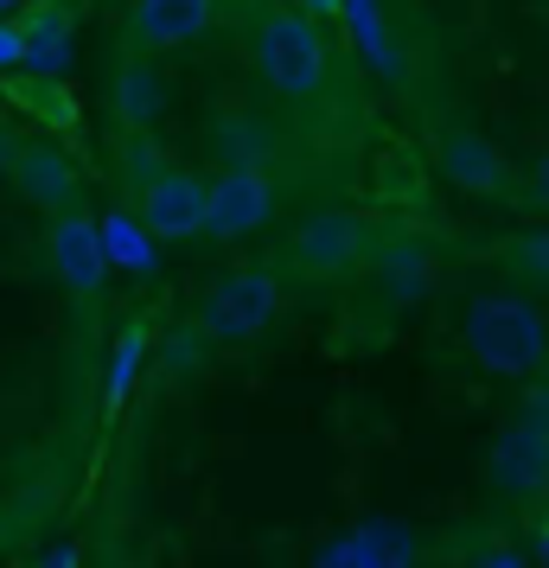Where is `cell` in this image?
<instances>
[{
	"label": "cell",
	"mask_w": 549,
	"mask_h": 568,
	"mask_svg": "<svg viewBox=\"0 0 549 568\" xmlns=\"http://www.w3.org/2000/svg\"><path fill=\"white\" fill-rule=\"evenodd\" d=\"M250 71L256 83L294 115H319L339 97V52L319 20H307L301 7H262L256 32H250Z\"/></svg>",
	"instance_id": "cell-1"
},
{
	"label": "cell",
	"mask_w": 549,
	"mask_h": 568,
	"mask_svg": "<svg viewBox=\"0 0 549 568\" xmlns=\"http://www.w3.org/2000/svg\"><path fill=\"white\" fill-rule=\"evenodd\" d=\"M115 192L148 224L154 243L205 236V180H199V166L166 154L160 134H115Z\"/></svg>",
	"instance_id": "cell-2"
},
{
	"label": "cell",
	"mask_w": 549,
	"mask_h": 568,
	"mask_svg": "<svg viewBox=\"0 0 549 568\" xmlns=\"http://www.w3.org/2000/svg\"><path fill=\"white\" fill-rule=\"evenodd\" d=\"M460 352L492 377L543 384L549 377V313L518 287H479L460 307Z\"/></svg>",
	"instance_id": "cell-3"
},
{
	"label": "cell",
	"mask_w": 549,
	"mask_h": 568,
	"mask_svg": "<svg viewBox=\"0 0 549 568\" xmlns=\"http://www.w3.org/2000/svg\"><path fill=\"white\" fill-rule=\"evenodd\" d=\"M370 250H377V231L352 205H319L301 211L282 243L268 250L275 275L288 287H333V282H358L370 268Z\"/></svg>",
	"instance_id": "cell-4"
},
{
	"label": "cell",
	"mask_w": 549,
	"mask_h": 568,
	"mask_svg": "<svg viewBox=\"0 0 549 568\" xmlns=\"http://www.w3.org/2000/svg\"><path fill=\"white\" fill-rule=\"evenodd\" d=\"M288 307V282L275 275V262H231L217 282L205 287V301L192 313V326L211 352H250L256 338H268V326Z\"/></svg>",
	"instance_id": "cell-5"
},
{
	"label": "cell",
	"mask_w": 549,
	"mask_h": 568,
	"mask_svg": "<svg viewBox=\"0 0 549 568\" xmlns=\"http://www.w3.org/2000/svg\"><path fill=\"white\" fill-rule=\"evenodd\" d=\"M486 491L505 505H530L537 491H549V377L523 384L518 409L505 415L486 454Z\"/></svg>",
	"instance_id": "cell-6"
},
{
	"label": "cell",
	"mask_w": 549,
	"mask_h": 568,
	"mask_svg": "<svg viewBox=\"0 0 549 568\" xmlns=\"http://www.w3.org/2000/svg\"><path fill=\"white\" fill-rule=\"evenodd\" d=\"M282 217V180L275 166H217L205 180V236L199 243H250Z\"/></svg>",
	"instance_id": "cell-7"
},
{
	"label": "cell",
	"mask_w": 549,
	"mask_h": 568,
	"mask_svg": "<svg viewBox=\"0 0 549 568\" xmlns=\"http://www.w3.org/2000/svg\"><path fill=\"white\" fill-rule=\"evenodd\" d=\"M45 268H52V282L78 307H103L115 268H109L103 224H96L90 205H71V211H58V217H45Z\"/></svg>",
	"instance_id": "cell-8"
},
{
	"label": "cell",
	"mask_w": 549,
	"mask_h": 568,
	"mask_svg": "<svg viewBox=\"0 0 549 568\" xmlns=\"http://www.w3.org/2000/svg\"><path fill=\"white\" fill-rule=\"evenodd\" d=\"M435 173L454 192L486 199V205H518L523 199V173L505 160V148L486 141L479 129H467V122H441L435 129Z\"/></svg>",
	"instance_id": "cell-9"
},
{
	"label": "cell",
	"mask_w": 549,
	"mask_h": 568,
	"mask_svg": "<svg viewBox=\"0 0 549 568\" xmlns=\"http://www.w3.org/2000/svg\"><path fill=\"white\" fill-rule=\"evenodd\" d=\"M224 27V0H129L122 7V52L173 58L205 45Z\"/></svg>",
	"instance_id": "cell-10"
},
{
	"label": "cell",
	"mask_w": 549,
	"mask_h": 568,
	"mask_svg": "<svg viewBox=\"0 0 549 568\" xmlns=\"http://www.w3.org/2000/svg\"><path fill=\"white\" fill-rule=\"evenodd\" d=\"M166 103H173V83L160 71V58H134V52L115 58V71H109V122H115V134H160Z\"/></svg>",
	"instance_id": "cell-11"
},
{
	"label": "cell",
	"mask_w": 549,
	"mask_h": 568,
	"mask_svg": "<svg viewBox=\"0 0 549 568\" xmlns=\"http://www.w3.org/2000/svg\"><path fill=\"white\" fill-rule=\"evenodd\" d=\"M0 173L13 180V192H20V199H32V205L45 211V217H58V211L83 205L78 166L58 154V148H45V141H20V148H0Z\"/></svg>",
	"instance_id": "cell-12"
},
{
	"label": "cell",
	"mask_w": 549,
	"mask_h": 568,
	"mask_svg": "<svg viewBox=\"0 0 549 568\" xmlns=\"http://www.w3.org/2000/svg\"><path fill=\"white\" fill-rule=\"evenodd\" d=\"M421 562V530L403 517H370L358 530L333 537L314 556V568H416Z\"/></svg>",
	"instance_id": "cell-13"
},
{
	"label": "cell",
	"mask_w": 549,
	"mask_h": 568,
	"mask_svg": "<svg viewBox=\"0 0 549 568\" xmlns=\"http://www.w3.org/2000/svg\"><path fill=\"white\" fill-rule=\"evenodd\" d=\"M435 275H441V262H435V250L421 236H377L370 268H365V282L384 294V307H416V301H428L435 294Z\"/></svg>",
	"instance_id": "cell-14"
},
{
	"label": "cell",
	"mask_w": 549,
	"mask_h": 568,
	"mask_svg": "<svg viewBox=\"0 0 549 568\" xmlns=\"http://www.w3.org/2000/svg\"><path fill=\"white\" fill-rule=\"evenodd\" d=\"M20 32H27L32 78H64L71 71V39H78V0H32Z\"/></svg>",
	"instance_id": "cell-15"
},
{
	"label": "cell",
	"mask_w": 549,
	"mask_h": 568,
	"mask_svg": "<svg viewBox=\"0 0 549 568\" xmlns=\"http://www.w3.org/2000/svg\"><path fill=\"white\" fill-rule=\"evenodd\" d=\"M492 268L505 275V287H518L530 301L549 294V224H523V231L492 243Z\"/></svg>",
	"instance_id": "cell-16"
},
{
	"label": "cell",
	"mask_w": 549,
	"mask_h": 568,
	"mask_svg": "<svg viewBox=\"0 0 549 568\" xmlns=\"http://www.w3.org/2000/svg\"><path fill=\"white\" fill-rule=\"evenodd\" d=\"M103 224V250H109V268H122V275H134V282H154L160 275V243L148 236V224L134 217L122 199L96 217Z\"/></svg>",
	"instance_id": "cell-17"
},
{
	"label": "cell",
	"mask_w": 549,
	"mask_h": 568,
	"mask_svg": "<svg viewBox=\"0 0 549 568\" xmlns=\"http://www.w3.org/2000/svg\"><path fill=\"white\" fill-rule=\"evenodd\" d=\"M148 352H154V320H148V313H134L129 326L115 333V345H109V371H103V403H109V409L134 396V384H141V364H148Z\"/></svg>",
	"instance_id": "cell-18"
},
{
	"label": "cell",
	"mask_w": 549,
	"mask_h": 568,
	"mask_svg": "<svg viewBox=\"0 0 549 568\" xmlns=\"http://www.w3.org/2000/svg\"><path fill=\"white\" fill-rule=\"evenodd\" d=\"M0 71H27V32H20V20H0Z\"/></svg>",
	"instance_id": "cell-19"
},
{
	"label": "cell",
	"mask_w": 549,
	"mask_h": 568,
	"mask_svg": "<svg viewBox=\"0 0 549 568\" xmlns=\"http://www.w3.org/2000/svg\"><path fill=\"white\" fill-rule=\"evenodd\" d=\"M523 205L549 211V148L537 160H530V173H523Z\"/></svg>",
	"instance_id": "cell-20"
},
{
	"label": "cell",
	"mask_w": 549,
	"mask_h": 568,
	"mask_svg": "<svg viewBox=\"0 0 549 568\" xmlns=\"http://www.w3.org/2000/svg\"><path fill=\"white\" fill-rule=\"evenodd\" d=\"M467 568H530V556H523V549H511V542H492V549H479Z\"/></svg>",
	"instance_id": "cell-21"
},
{
	"label": "cell",
	"mask_w": 549,
	"mask_h": 568,
	"mask_svg": "<svg viewBox=\"0 0 549 568\" xmlns=\"http://www.w3.org/2000/svg\"><path fill=\"white\" fill-rule=\"evenodd\" d=\"M32 568H83V556L71 549V542H58V549H45V556H39Z\"/></svg>",
	"instance_id": "cell-22"
},
{
	"label": "cell",
	"mask_w": 549,
	"mask_h": 568,
	"mask_svg": "<svg viewBox=\"0 0 549 568\" xmlns=\"http://www.w3.org/2000/svg\"><path fill=\"white\" fill-rule=\"evenodd\" d=\"M307 20H339V0H294Z\"/></svg>",
	"instance_id": "cell-23"
},
{
	"label": "cell",
	"mask_w": 549,
	"mask_h": 568,
	"mask_svg": "<svg viewBox=\"0 0 549 568\" xmlns=\"http://www.w3.org/2000/svg\"><path fill=\"white\" fill-rule=\"evenodd\" d=\"M13 537H20V517H13V511H7V505H0V549H7V542H13Z\"/></svg>",
	"instance_id": "cell-24"
},
{
	"label": "cell",
	"mask_w": 549,
	"mask_h": 568,
	"mask_svg": "<svg viewBox=\"0 0 549 568\" xmlns=\"http://www.w3.org/2000/svg\"><path fill=\"white\" fill-rule=\"evenodd\" d=\"M13 7H27V0H0V20H7V13H13Z\"/></svg>",
	"instance_id": "cell-25"
},
{
	"label": "cell",
	"mask_w": 549,
	"mask_h": 568,
	"mask_svg": "<svg viewBox=\"0 0 549 568\" xmlns=\"http://www.w3.org/2000/svg\"><path fill=\"white\" fill-rule=\"evenodd\" d=\"M543 568H549V549H543Z\"/></svg>",
	"instance_id": "cell-26"
}]
</instances>
